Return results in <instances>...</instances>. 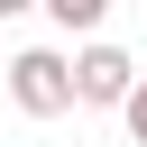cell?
Returning a JSON list of instances; mask_svg holds the SVG:
<instances>
[{
  "mask_svg": "<svg viewBox=\"0 0 147 147\" xmlns=\"http://www.w3.org/2000/svg\"><path fill=\"white\" fill-rule=\"evenodd\" d=\"M9 101H18L28 119H64V110H74V55H55V46L9 55Z\"/></svg>",
  "mask_w": 147,
  "mask_h": 147,
  "instance_id": "obj_1",
  "label": "cell"
},
{
  "mask_svg": "<svg viewBox=\"0 0 147 147\" xmlns=\"http://www.w3.org/2000/svg\"><path fill=\"white\" fill-rule=\"evenodd\" d=\"M129 92H138V64H129L119 46H101V37H92V46L74 55V101H83V110H119Z\"/></svg>",
  "mask_w": 147,
  "mask_h": 147,
  "instance_id": "obj_2",
  "label": "cell"
},
{
  "mask_svg": "<svg viewBox=\"0 0 147 147\" xmlns=\"http://www.w3.org/2000/svg\"><path fill=\"white\" fill-rule=\"evenodd\" d=\"M37 9H46L55 28H74V37H92V28L110 18V0H37Z\"/></svg>",
  "mask_w": 147,
  "mask_h": 147,
  "instance_id": "obj_3",
  "label": "cell"
},
{
  "mask_svg": "<svg viewBox=\"0 0 147 147\" xmlns=\"http://www.w3.org/2000/svg\"><path fill=\"white\" fill-rule=\"evenodd\" d=\"M119 119H129V138H138V147H147V74H138V92H129V101H119Z\"/></svg>",
  "mask_w": 147,
  "mask_h": 147,
  "instance_id": "obj_4",
  "label": "cell"
},
{
  "mask_svg": "<svg viewBox=\"0 0 147 147\" xmlns=\"http://www.w3.org/2000/svg\"><path fill=\"white\" fill-rule=\"evenodd\" d=\"M9 9H37V0H0V18H9Z\"/></svg>",
  "mask_w": 147,
  "mask_h": 147,
  "instance_id": "obj_5",
  "label": "cell"
}]
</instances>
